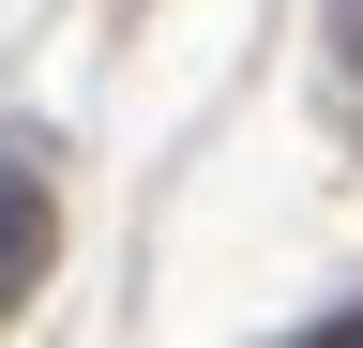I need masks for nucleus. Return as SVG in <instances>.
<instances>
[{
	"label": "nucleus",
	"instance_id": "1",
	"mask_svg": "<svg viewBox=\"0 0 363 348\" xmlns=\"http://www.w3.org/2000/svg\"><path fill=\"white\" fill-rule=\"evenodd\" d=\"M61 273V197H45V167H0V318Z\"/></svg>",
	"mask_w": 363,
	"mask_h": 348
},
{
	"label": "nucleus",
	"instance_id": "2",
	"mask_svg": "<svg viewBox=\"0 0 363 348\" xmlns=\"http://www.w3.org/2000/svg\"><path fill=\"white\" fill-rule=\"evenodd\" d=\"M318 30H333V61L363 76V0H318Z\"/></svg>",
	"mask_w": 363,
	"mask_h": 348
}]
</instances>
